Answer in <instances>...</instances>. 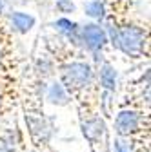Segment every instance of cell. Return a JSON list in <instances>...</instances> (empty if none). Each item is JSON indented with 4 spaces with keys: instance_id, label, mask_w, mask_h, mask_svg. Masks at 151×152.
<instances>
[{
    "instance_id": "obj_6",
    "label": "cell",
    "mask_w": 151,
    "mask_h": 152,
    "mask_svg": "<svg viewBox=\"0 0 151 152\" xmlns=\"http://www.w3.org/2000/svg\"><path fill=\"white\" fill-rule=\"evenodd\" d=\"M6 20H7V26L9 29L13 31V34H27L35 24H36V18L31 15V13H24V11H7L6 13Z\"/></svg>"
},
{
    "instance_id": "obj_4",
    "label": "cell",
    "mask_w": 151,
    "mask_h": 152,
    "mask_svg": "<svg viewBox=\"0 0 151 152\" xmlns=\"http://www.w3.org/2000/svg\"><path fill=\"white\" fill-rule=\"evenodd\" d=\"M82 134L84 138L91 143V145H98L102 143L104 136H106V123L104 118L97 112H89L86 116H82Z\"/></svg>"
},
{
    "instance_id": "obj_2",
    "label": "cell",
    "mask_w": 151,
    "mask_h": 152,
    "mask_svg": "<svg viewBox=\"0 0 151 152\" xmlns=\"http://www.w3.org/2000/svg\"><path fill=\"white\" fill-rule=\"evenodd\" d=\"M109 38L107 33L104 29V26L97 24V22H89L80 26V49L86 53H89L91 56H104V51L109 47Z\"/></svg>"
},
{
    "instance_id": "obj_5",
    "label": "cell",
    "mask_w": 151,
    "mask_h": 152,
    "mask_svg": "<svg viewBox=\"0 0 151 152\" xmlns=\"http://www.w3.org/2000/svg\"><path fill=\"white\" fill-rule=\"evenodd\" d=\"M49 27L55 29L56 34H58L66 44H69L75 49H80V24L78 22H73L69 18H58V20L51 22Z\"/></svg>"
},
{
    "instance_id": "obj_10",
    "label": "cell",
    "mask_w": 151,
    "mask_h": 152,
    "mask_svg": "<svg viewBox=\"0 0 151 152\" xmlns=\"http://www.w3.org/2000/svg\"><path fill=\"white\" fill-rule=\"evenodd\" d=\"M55 9H58V13L62 15H67L75 11V4H73V0H56Z\"/></svg>"
},
{
    "instance_id": "obj_12",
    "label": "cell",
    "mask_w": 151,
    "mask_h": 152,
    "mask_svg": "<svg viewBox=\"0 0 151 152\" xmlns=\"http://www.w3.org/2000/svg\"><path fill=\"white\" fill-rule=\"evenodd\" d=\"M2 105H4V91L0 89V109H2Z\"/></svg>"
},
{
    "instance_id": "obj_8",
    "label": "cell",
    "mask_w": 151,
    "mask_h": 152,
    "mask_svg": "<svg viewBox=\"0 0 151 152\" xmlns=\"http://www.w3.org/2000/svg\"><path fill=\"white\" fill-rule=\"evenodd\" d=\"M84 13L95 20L97 24H102L106 13H107V6H106V0H86L84 4Z\"/></svg>"
},
{
    "instance_id": "obj_9",
    "label": "cell",
    "mask_w": 151,
    "mask_h": 152,
    "mask_svg": "<svg viewBox=\"0 0 151 152\" xmlns=\"http://www.w3.org/2000/svg\"><path fill=\"white\" fill-rule=\"evenodd\" d=\"M115 152H135V143H131V140L117 138L115 140Z\"/></svg>"
},
{
    "instance_id": "obj_3",
    "label": "cell",
    "mask_w": 151,
    "mask_h": 152,
    "mask_svg": "<svg viewBox=\"0 0 151 152\" xmlns=\"http://www.w3.org/2000/svg\"><path fill=\"white\" fill-rule=\"evenodd\" d=\"M26 123H27V129H29V134H31L33 141L38 147L47 145L51 136L55 134L53 118L44 116V112H40V110H27L26 112Z\"/></svg>"
},
{
    "instance_id": "obj_11",
    "label": "cell",
    "mask_w": 151,
    "mask_h": 152,
    "mask_svg": "<svg viewBox=\"0 0 151 152\" xmlns=\"http://www.w3.org/2000/svg\"><path fill=\"white\" fill-rule=\"evenodd\" d=\"M2 2L6 4V6H24V4H27V2H33V0H2Z\"/></svg>"
},
{
    "instance_id": "obj_7",
    "label": "cell",
    "mask_w": 151,
    "mask_h": 152,
    "mask_svg": "<svg viewBox=\"0 0 151 152\" xmlns=\"http://www.w3.org/2000/svg\"><path fill=\"white\" fill-rule=\"evenodd\" d=\"M42 98H46L49 103L53 105H58V107H64L71 102V96L67 94V91L64 89V85L58 82V80H51L49 83H46V89H44V94Z\"/></svg>"
},
{
    "instance_id": "obj_1",
    "label": "cell",
    "mask_w": 151,
    "mask_h": 152,
    "mask_svg": "<svg viewBox=\"0 0 151 152\" xmlns=\"http://www.w3.org/2000/svg\"><path fill=\"white\" fill-rule=\"evenodd\" d=\"M113 125H115V132L118 138L131 140L133 136L140 134L144 129H147V112L144 114L142 109H137L133 105H122L117 112Z\"/></svg>"
}]
</instances>
